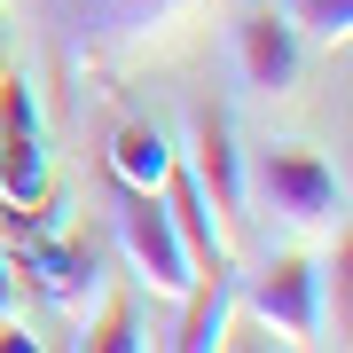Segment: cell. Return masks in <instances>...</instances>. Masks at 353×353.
Masks as SVG:
<instances>
[{
	"instance_id": "obj_1",
	"label": "cell",
	"mask_w": 353,
	"mask_h": 353,
	"mask_svg": "<svg viewBox=\"0 0 353 353\" xmlns=\"http://www.w3.org/2000/svg\"><path fill=\"white\" fill-rule=\"evenodd\" d=\"M243 204H252L267 228L299 236V243H330L345 228V181L330 173V157L306 150V141L259 150V165L243 173Z\"/></svg>"
},
{
	"instance_id": "obj_2",
	"label": "cell",
	"mask_w": 353,
	"mask_h": 353,
	"mask_svg": "<svg viewBox=\"0 0 353 353\" xmlns=\"http://www.w3.org/2000/svg\"><path fill=\"white\" fill-rule=\"evenodd\" d=\"M212 0H63L71 55L102 71H126L141 55H165L173 39H189V24Z\"/></svg>"
},
{
	"instance_id": "obj_3",
	"label": "cell",
	"mask_w": 353,
	"mask_h": 353,
	"mask_svg": "<svg viewBox=\"0 0 353 353\" xmlns=\"http://www.w3.org/2000/svg\"><path fill=\"white\" fill-rule=\"evenodd\" d=\"M236 306L283 345H322V330H330V267L314 252H283L252 283H236Z\"/></svg>"
},
{
	"instance_id": "obj_4",
	"label": "cell",
	"mask_w": 353,
	"mask_h": 353,
	"mask_svg": "<svg viewBox=\"0 0 353 353\" xmlns=\"http://www.w3.org/2000/svg\"><path fill=\"white\" fill-rule=\"evenodd\" d=\"M118 252H126V267L141 275L150 299H189V290L204 283L157 189H126V204H118Z\"/></svg>"
},
{
	"instance_id": "obj_5",
	"label": "cell",
	"mask_w": 353,
	"mask_h": 353,
	"mask_svg": "<svg viewBox=\"0 0 353 353\" xmlns=\"http://www.w3.org/2000/svg\"><path fill=\"white\" fill-rule=\"evenodd\" d=\"M16 259V275H32L39 299H55L71 322H87L102 299H110V283H102V259L87 252V243H71V236H55V243H32V252H8Z\"/></svg>"
},
{
	"instance_id": "obj_6",
	"label": "cell",
	"mask_w": 353,
	"mask_h": 353,
	"mask_svg": "<svg viewBox=\"0 0 353 353\" xmlns=\"http://www.w3.org/2000/svg\"><path fill=\"white\" fill-rule=\"evenodd\" d=\"M236 71H243L252 94H290L299 71H306L299 24H290L283 8H243V24H236Z\"/></svg>"
},
{
	"instance_id": "obj_7",
	"label": "cell",
	"mask_w": 353,
	"mask_h": 353,
	"mask_svg": "<svg viewBox=\"0 0 353 353\" xmlns=\"http://www.w3.org/2000/svg\"><path fill=\"white\" fill-rule=\"evenodd\" d=\"M181 173L204 189V204H212L220 220L243 212V165H236V134H228L220 110H196L189 118V165H181Z\"/></svg>"
},
{
	"instance_id": "obj_8",
	"label": "cell",
	"mask_w": 353,
	"mask_h": 353,
	"mask_svg": "<svg viewBox=\"0 0 353 353\" xmlns=\"http://www.w3.org/2000/svg\"><path fill=\"white\" fill-rule=\"evenodd\" d=\"M165 212H173V228H181V243H189V259H196V275H220V267H236V252H228V220L212 212V204H204V189L189 173H165Z\"/></svg>"
},
{
	"instance_id": "obj_9",
	"label": "cell",
	"mask_w": 353,
	"mask_h": 353,
	"mask_svg": "<svg viewBox=\"0 0 353 353\" xmlns=\"http://www.w3.org/2000/svg\"><path fill=\"white\" fill-rule=\"evenodd\" d=\"M181 306H189V322H181L173 345H181V353H220V345H228V322H236V267L204 275Z\"/></svg>"
},
{
	"instance_id": "obj_10",
	"label": "cell",
	"mask_w": 353,
	"mask_h": 353,
	"mask_svg": "<svg viewBox=\"0 0 353 353\" xmlns=\"http://www.w3.org/2000/svg\"><path fill=\"white\" fill-rule=\"evenodd\" d=\"M173 165H181V150H173L157 126H118V134H110V173H118V189H165Z\"/></svg>"
},
{
	"instance_id": "obj_11",
	"label": "cell",
	"mask_w": 353,
	"mask_h": 353,
	"mask_svg": "<svg viewBox=\"0 0 353 353\" xmlns=\"http://www.w3.org/2000/svg\"><path fill=\"white\" fill-rule=\"evenodd\" d=\"M79 345L87 353H126V345H141V330H134V306L126 299H102L87 322H79Z\"/></svg>"
},
{
	"instance_id": "obj_12",
	"label": "cell",
	"mask_w": 353,
	"mask_h": 353,
	"mask_svg": "<svg viewBox=\"0 0 353 353\" xmlns=\"http://www.w3.org/2000/svg\"><path fill=\"white\" fill-rule=\"evenodd\" d=\"M290 24H299V39H314V48H345L353 39V0H299Z\"/></svg>"
},
{
	"instance_id": "obj_13",
	"label": "cell",
	"mask_w": 353,
	"mask_h": 353,
	"mask_svg": "<svg viewBox=\"0 0 353 353\" xmlns=\"http://www.w3.org/2000/svg\"><path fill=\"white\" fill-rule=\"evenodd\" d=\"M0 322H16V259H8V243H0Z\"/></svg>"
},
{
	"instance_id": "obj_14",
	"label": "cell",
	"mask_w": 353,
	"mask_h": 353,
	"mask_svg": "<svg viewBox=\"0 0 353 353\" xmlns=\"http://www.w3.org/2000/svg\"><path fill=\"white\" fill-rule=\"evenodd\" d=\"M0 353H39V338H32L24 322H0Z\"/></svg>"
},
{
	"instance_id": "obj_15",
	"label": "cell",
	"mask_w": 353,
	"mask_h": 353,
	"mask_svg": "<svg viewBox=\"0 0 353 353\" xmlns=\"http://www.w3.org/2000/svg\"><path fill=\"white\" fill-rule=\"evenodd\" d=\"M0 71H8V32H0Z\"/></svg>"
}]
</instances>
